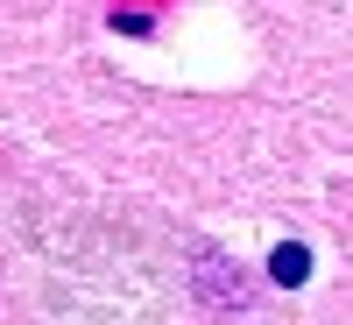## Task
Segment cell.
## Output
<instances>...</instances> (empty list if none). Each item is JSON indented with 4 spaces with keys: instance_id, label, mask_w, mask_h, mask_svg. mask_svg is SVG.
I'll list each match as a JSON object with an SVG mask.
<instances>
[{
    "instance_id": "cell-1",
    "label": "cell",
    "mask_w": 353,
    "mask_h": 325,
    "mask_svg": "<svg viewBox=\"0 0 353 325\" xmlns=\"http://www.w3.org/2000/svg\"><path fill=\"white\" fill-rule=\"evenodd\" d=\"M191 269H198V297L212 304V311H241V304H248V276H241V262H226L212 241L191 248Z\"/></svg>"
},
{
    "instance_id": "cell-2",
    "label": "cell",
    "mask_w": 353,
    "mask_h": 325,
    "mask_svg": "<svg viewBox=\"0 0 353 325\" xmlns=\"http://www.w3.org/2000/svg\"><path fill=\"white\" fill-rule=\"evenodd\" d=\"M269 276H276L283 290H297V283L311 276V248H304V241H276V248H269Z\"/></svg>"
}]
</instances>
